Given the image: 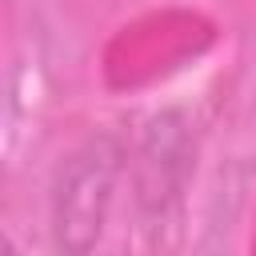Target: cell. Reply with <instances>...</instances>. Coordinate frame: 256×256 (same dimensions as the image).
<instances>
[{"instance_id":"cell-2","label":"cell","mask_w":256,"mask_h":256,"mask_svg":"<svg viewBox=\"0 0 256 256\" xmlns=\"http://www.w3.org/2000/svg\"><path fill=\"white\" fill-rule=\"evenodd\" d=\"M192 172V132L184 112H160L136 152V204L148 216H164Z\"/></svg>"},{"instance_id":"cell-3","label":"cell","mask_w":256,"mask_h":256,"mask_svg":"<svg viewBox=\"0 0 256 256\" xmlns=\"http://www.w3.org/2000/svg\"><path fill=\"white\" fill-rule=\"evenodd\" d=\"M4 256H20V252H16V244H12V240H4Z\"/></svg>"},{"instance_id":"cell-1","label":"cell","mask_w":256,"mask_h":256,"mask_svg":"<svg viewBox=\"0 0 256 256\" xmlns=\"http://www.w3.org/2000/svg\"><path fill=\"white\" fill-rule=\"evenodd\" d=\"M120 172L124 144L116 132H92L64 156L52 180V240L60 256H88L100 244Z\"/></svg>"}]
</instances>
